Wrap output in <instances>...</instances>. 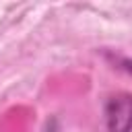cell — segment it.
Returning a JSON list of instances; mask_svg holds the SVG:
<instances>
[{"label": "cell", "instance_id": "6da1fadb", "mask_svg": "<svg viewBox=\"0 0 132 132\" xmlns=\"http://www.w3.org/2000/svg\"><path fill=\"white\" fill-rule=\"evenodd\" d=\"M107 132H132V95L118 93L105 101Z\"/></svg>", "mask_w": 132, "mask_h": 132}]
</instances>
